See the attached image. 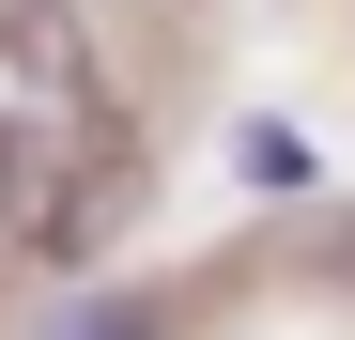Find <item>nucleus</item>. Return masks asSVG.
Here are the masks:
<instances>
[{
    "label": "nucleus",
    "mask_w": 355,
    "mask_h": 340,
    "mask_svg": "<svg viewBox=\"0 0 355 340\" xmlns=\"http://www.w3.org/2000/svg\"><path fill=\"white\" fill-rule=\"evenodd\" d=\"M232 186H248V201H309V186H324L309 124H232Z\"/></svg>",
    "instance_id": "obj_1"
},
{
    "label": "nucleus",
    "mask_w": 355,
    "mask_h": 340,
    "mask_svg": "<svg viewBox=\"0 0 355 340\" xmlns=\"http://www.w3.org/2000/svg\"><path fill=\"white\" fill-rule=\"evenodd\" d=\"M31 340H155V309H139V294H62Z\"/></svg>",
    "instance_id": "obj_2"
}]
</instances>
